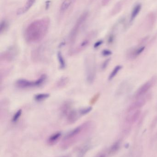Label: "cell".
<instances>
[{
  "mask_svg": "<svg viewBox=\"0 0 157 157\" xmlns=\"http://www.w3.org/2000/svg\"><path fill=\"white\" fill-rule=\"evenodd\" d=\"M147 97H142L140 98L136 99L135 101L131 103L128 109V112L130 113L134 111L139 110L143 108L147 101Z\"/></svg>",
  "mask_w": 157,
  "mask_h": 157,
  "instance_id": "5",
  "label": "cell"
},
{
  "mask_svg": "<svg viewBox=\"0 0 157 157\" xmlns=\"http://www.w3.org/2000/svg\"><path fill=\"white\" fill-rule=\"evenodd\" d=\"M50 95L48 93H39L34 96V100L36 101H41L45 100L49 97Z\"/></svg>",
  "mask_w": 157,
  "mask_h": 157,
  "instance_id": "12",
  "label": "cell"
},
{
  "mask_svg": "<svg viewBox=\"0 0 157 157\" xmlns=\"http://www.w3.org/2000/svg\"><path fill=\"white\" fill-rule=\"evenodd\" d=\"M72 102L71 101H66L62 105L61 108V112L64 115H68L69 113L71 111L72 107Z\"/></svg>",
  "mask_w": 157,
  "mask_h": 157,
  "instance_id": "9",
  "label": "cell"
},
{
  "mask_svg": "<svg viewBox=\"0 0 157 157\" xmlns=\"http://www.w3.org/2000/svg\"><path fill=\"white\" fill-rule=\"evenodd\" d=\"M145 50V46H141L139 48H137L133 52L132 57L134 58H137Z\"/></svg>",
  "mask_w": 157,
  "mask_h": 157,
  "instance_id": "14",
  "label": "cell"
},
{
  "mask_svg": "<svg viewBox=\"0 0 157 157\" xmlns=\"http://www.w3.org/2000/svg\"><path fill=\"white\" fill-rule=\"evenodd\" d=\"M47 76L46 75H42L37 79L34 80L21 78L16 82V85L18 87L21 89L31 88L37 87L42 86L47 80Z\"/></svg>",
  "mask_w": 157,
  "mask_h": 157,
  "instance_id": "2",
  "label": "cell"
},
{
  "mask_svg": "<svg viewBox=\"0 0 157 157\" xmlns=\"http://www.w3.org/2000/svg\"><path fill=\"white\" fill-rule=\"evenodd\" d=\"M50 3V2L49 1H48L46 2V7L47 9L49 8V6Z\"/></svg>",
  "mask_w": 157,
  "mask_h": 157,
  "instance_id": "27",
  "label": "cell"
},
{
  "mask_svg": "<svg viewBox=\"0 0 157 157\" xmlns=\"http://www.w3.org/2000/svg\"><path fill=\"white\" fill-rule=\"evenodd\" d=\"M114 40V37L113 35H111L109 37L108 39V43L109 44H112L113 43V41Z\"/></svg>",
  "mask_w": 157,
  "mask_h": 157,
  "instance_id": "25",
  "label": "cell"
},
{
  "mask_svg": "<svg viewBox=\"0 0 157 157\" xmlns=\"http://www.w3.org/2000/svg\"><path fill=\"white\" fill-rule=\"evenodd\" d=\"M101 54L104 57H109V56H110L111 55H112V52L110 50L106 49L102 50Z\"/></svg>",
  "mask_w": 157,
  "mask_h": 157,
  "instance_id": "21",
  "label": "cell"
},
{
  "mask_svg": "<svg viewBox=\"0 0 157 157\" xmlns=\"http://www.w3.org/2000/svg\"><path fill=\"white\" fill-rule=\"evenodd\" d=\"M81 116L79 113V110H72L67 115V119L70 123H74Z\"/></svg>",
  "mask_w": 157,
  "mask_h": 157,
  "instance_id": "8",
  "label": "cell"
},
{
  "mask_svg": "<svg viewBox=\"0 0 157 157\" xmlns=\"http://www.w3.org/2000/svg\"><path fill=\"white\" fill-rule=\"evenodd\" d=\"M154 79H150L143 84L137 90L135 95V99L144 97L154 86Z\"/></svg>",
  "mask_w": 157,
  "mask_h": 157,
  "instance_id": "4",
  "label": "cell"
},
{
  "mask_svg": "<svg viewBox=\"0 0 157 157\" xmlns=\"http://www.w3.org/2000/svg\"><path fill=\"white\" fill-rule=\"evenodd\" d=\"M16 54V51L15 48H11L10 49L6 51L5 53H4L3 55L1 56V58H3L4 59L6 60V61H12L14 58Z\"/></svg>",
  "mask_w": 157,
  "mask_h": 157,
  "instance_id": "7",
  "label": "cell"
},
{
  "mask_svg": "<svg viewBox=\"0 0 157 157\" xmlns=\"http://www.w3.org/2000/svg\"><path fill=\"white\" fill-rule=\"evenodd\" d=\"M141 8H142V6L141 4H139L135 6L134 9H133L132 12L131 16V20L132 21L135 18V17L137 16V15L139 14V12H140Z\"/></svg>",
  "mask_w": 157,
  "mask_h": 157,
  "instance_id": "13",
  "label": "cell"
},
{
  "mask_svg": "<svg viewBox=\"0 0 157 157\" xmlns=\"http://www.w3.org/2000/svg\"><path fill=\"white\" fill-rule=\"evenodd\" d=\"M92 109H92V107L89 106V107L82 108V109H80L78 110H79L80 115L81 116H84V115H86L88 113H89L92 111Z\"/></svg>",
  "mask_w": 157,
  "mask_h": 157,
  "instance_id": "18",
  "label": "cell"
},
{
  "mask_svg": "<svg viewBox=\"0 0 157 157\" xmlns=\"http://www.w3.org/2000/svg\"><path fill=\"white\" fill-rule=\"evenodd\" d=\"M69 82V79L67 77H63L60 78V80L57 82V86L59 87H63L66 86Z\"/></svg>",
  "mask_w": 157,
  "mask_h": 157,
  "instance_id": "17",
  "label": "cell"
},
{
  "mask_svg": "<svg viewBox=\"0 0 157 157\" xmlns=\"http://www.w3.org/2000/svg\"><path fill=\"white\" fill-rule=\"evenodd\" d=\"M49 18L36 20L31 23L26 29L25 37L27 42L35 43L42 40L47 35L49 27Z\"/></svg>",
  "mask_w": 157,
  "mask_h": 157,
  "instance_id": "1",
  "label": "cell"
},
{
  "mask_svg": "<svg viewBox=\"0 0 157 157\" xmlns=\"http://www.w3.org/2000/svg\"><path fill=\"white\" fill-rule=\"evenodd\" d=\"M122 68L123 66L122 65H118L115 66L114 69H113V70L112 71L110 74L109 75L108 80H112L115 78L117 76L118 73L122 69Z\"/></svg>",
  "mask_w": 157,
  "mask_h": 157,
  "instance_id": "10",
  "label": "cell"
},
{
  "mask_svg": "<svg viewBox=\"0 0 157 157\" xmlns=\"http://www.w3.org/2000/svg\"><path fill=\"white\" fill-rule=\"evenodd\" d=\"M110 60V59H107L102 63L101 66V68L102 70H105L108 67V65L109 64Z\"/></svg>",
  "mask_w": 157,
  "mask_h": 157,
  "instance_id": "23",
  "label": "cell"
},
{
  "mask_svg": "<svg viewBox=\"0 0 157 157\" xmlns=\"http://www.w3.org/2000/svg\"><path fill=\"white\" fill-rule=\"evenodd\" d=\"M103 43V41L102 40H98L95 43V44L94 45V48L95 49L98 48L100 47L101 45H102V44Z\"/></svg>",
  "mask_w": 157,
  "mask_h": 157,
  "instance_id": "24",
  "label": "cell"
},
{
  "mask_svg": "<svg viewBox=\"0 0 157 157\" xmlns=\"http://www.w3.org/2000/svg\"><path fill=\"white\" fill-rule=\"evenodd\" d=\"M111 0H102L101 4L103 6H106L110 2Z\"/></svg>",
  "mask_w": 157,
  "mask_h": 157,
  "instance_id": "26",
  "label": "cell"
},
{
  "mask_svg": "<svg viewBox=\"0 0 157 157\" xmlns=\"http://www.w3.org/2000/svg\"><path fill=\"white\" fill-rule=\"evenodd\" d=\"M122 9V4L120 2L118 3L117 4L115 5V6L112 9V15L117 14V13L120 12Z\"/></svg>",
  "mask_w": 157,
  "mask_h": 157,
  "instance_id": "19",
  "label": "cell"
},
{
  "mask_svg": "<svg viewBox=\"0 0 157 157\" xmlns=\"http://www.w3.org/2000/svg\"><path fill=\"white\" fill-rule=\"evenodd\" d=\"M22 113V109H18L16 112L15 113L14 116H13V118H12V121L13 122L15 123L17 121H18V120H19L20 117H21V114Z\"/></svg>",
  "mask_w": 157,
  "mask_h": 157,
  "instance_id": "20",
  "label": "cell"
},
{
  "mask_svg": "<svg viewBox=\"0 0 157 157\" xmlns=\"http://www.w3.org/2000/svg\"><path fill=\"white\" fill-rule=\"evenodd\" d=\"M7 25L6 21L3 20L1 22V24H0V32L1 33L5 30L6 29L7 27Z\"/></svg>",
  "mask_w": 157,
  "mask_h": 157,
  "instance_id": "22",
  "label": "cell"
},
{
  "mask_svg": "<svg viewBox=\"0 0 157 157\" xmlns=\"http://www.w3.org/2000/svg\"><path fill=\"white\" fill-rule=\"evenodd\" d=\"M35 0H27L25 5L23 7L19 8L17 11V14L20 15L27 12L35 3Z\"/></svg>",
  "mask_w": 157,
  "mask_h": 157,
  "instance_id": "6",
  "label": "cell"
},
{
  "mask_svg": "<svg viewBox=\"0 0 157 157\" xmlns=\"http://www.w3.org/2000/svg\"><path fill=\"white\" fill-rule=\"evenodd\" d=\"M57 59H58L60 68L61 69H65V67H66V63H65V59L61 52L59 51L57 52Z\"/></svg>",
  "mask_w": 157,
  "mask_h": 157,
  "instance_id": "11",
  "label": "cell"
},
{
  "mask_svg": "<svg viewBox=\"0 0 157 157\" xmlns=\"http://www.w3.org/2000/svg\"><path fill=\"white\" fill-rule=\"evenodd\" d=\"M72 3V0H65L61 5V11L63 12L66 11L69 8Z\"/></svg>",
  "mask_w": 157,
  "mask_h": 157,
  "instance_id": "16",
  "label": "cell"
},
{
  "mask_svg": "<svg viewBox=\"0 0 157 157\" xmlns=\"http://www.w3.org/2000/svg\"><path fill=\"white\" fill-rule=\"evenodd\" d=\"M61 133L60 132L54 134L49 138V143L51 144H54L59 140V138L61 137Z\"/></svg>",
  "mask_w": 157,
  "mask_h": 157,
  "instance_id": "15",
  "label": "cell"
},
{
  "mask_svg": "<svg viewBox=\"0 0 157 157\" xmlns=\"http://www.w3.org/2000/svg\"><path fill=\"white\" fill-rule=\"evenodd\" d=\"M92 56H88L85 59L86 78L88 84H91L95 81L96 76V66L95 59Z\"/></svg>",
  "mask_w": 157,
  "mask_h": 157,
  "instance_id": "3",
  "label": "cell"
}]
</instances>
